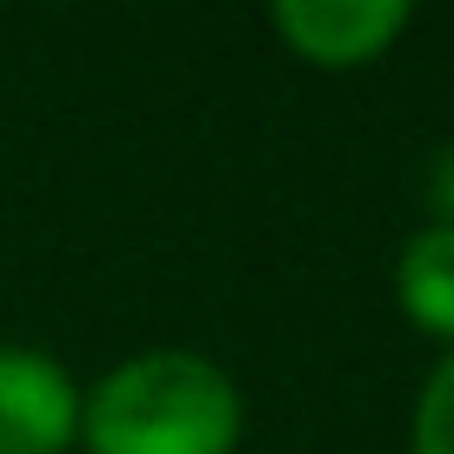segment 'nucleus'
<instances>
[{"instance_id":"nucleus-1","label":"nucleus","mask_w":454,"mask_h":454,"mask_svg":"<svg viewBox=\"0 0 454 454\" xmlns=\"http://www.w3.org/2000/svg\"><path fill=\"white\" fill-rule=\"evenodd\" d=\"M241 427L247 408L234 374L187 348L128 355L94 395H81L87 454H234Z\"/></svg>"},{"instance_id":"nucleus-2","label":"nucleus","mask_w":454,"mask_h":454,"mask_svg":"<svg viewBox=\"0 0 454 454\" xmlns=\"http://www.w3.org/2000/svg\"><path fill=\"white\" fill-rule=\"evenodd\" d=\"M274 34L308 67H368L408 34V0H274Z\"/></svg>"},{"instance_id":"nucleus-3","label":"nucleus","mask_w":454,"mask_h":454,"mask_svg":"<svg viewBox=\"0 0 454 454\" xmlns=\"http://www.w3.org/2000/svg\"><path fill=\"white\" fill-rule=\"evenodd\" d=\"M81 441V387L41 348H0V454H67Z\"/></svg>"},{"instance_id":"nucleus-4","label":"nucleus","mask_w":454,"mask_h":454,"mask_svg":"<svg viewBox=\"0 0 454 454\" xmlns=\"http://www.w3.org/2000/svg\"><path fill=\"white\" fill-rule=\"evenodd\" d=\"M395 301L421 334L454 348V227L427 221L395 261Z\"/></svg>"},{"instance_id":"nucleus-5","label":"nucleus","mask_w":454,"mask_h":454,"mask_svg":"<svg viewBox=\"0 0 454 454\" xmlns=\"http://www.w3.org/2000/svg\"><path fill=\"white\" fill-rule=\"evenodd\" d=\"M414 454H454V348L421 381V401H414Z\"/></svg>"},{"instance_id":"nucleus-6","label":"nucleus","mask_w":454,"mask_h":454,"mask_svg":"<svg viewBox=\"0 0 454 454\" xmlns=\"http://www.w3.org/2000/svg\"><path fill=\"white\" fill-rule=\"evenodd\" d=\"M427 200H434L441 227H454V147H441L434 168H427Z\"/></svg>"}]
</instances>
